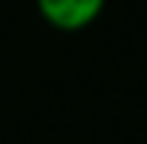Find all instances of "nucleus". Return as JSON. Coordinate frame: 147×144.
<instances>
[{
  "label": "nucleus",
  "instance_id": "nucleus-1",
  "mask_svg": "<svg viewBox=\"0 0 147 144\" xmlns=\"http://www.w3.org/2000/svg\"><path fill=\"white\" fill-rule=\"evenodd\" d=\"M108 0H36V9L45 24L60 33H78L102 15Z\"/></svg>",
  "mask_w": 147,
  "mask_h": 144
}]
</instances>
